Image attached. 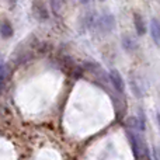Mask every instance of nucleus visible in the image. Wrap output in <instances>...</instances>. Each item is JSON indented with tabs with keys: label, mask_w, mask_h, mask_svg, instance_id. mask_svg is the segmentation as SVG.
<instances>
[{
	"label": "nucleus",
	"mask_w": 160,
	"mask_h": 160,
	"mask_svg": "<svg viewBox=\"0 0 160 160\" xmlns=\"http://www.w3.org/2000/svg\"><path fill=\"white\" fill-rule=\"evenodd\" d=\"M94 25L98 30H101L102 32H111L115 28V18H114L112 14H104V16L96 18Z\"/></svg>",
	"instance_id": "1"
},
{
	"label": "nucleus",
	"mask_w": 160,
	"mask_h": 160,
	"mask_svg": "<svg viewBox=\"0 0 160 160\" xmlns=\"http://www.w3.org/2000/svg\"><path fill=\"white\" fill-rule=\"evenodd\" d=\"M127 135H128V139H129L131 146H132L133 156H135L136 159H141V153H139V152H141V150L143 149V152H145V158H146V159H150V156L148 155V148H146V145H145L143 148L141 146V139L138 138V135H135V133H133L132 131H128Z\"/></svg>",
	"instance_id": "2"
},
{
	"label": "nucleus",
	"mask_w": 160,
	"mask_h": 160,
	"mask_svg": "<svg viewBox=\"0 0 160 160\" xmlns=\"http://www.w3.org/2000/svg\"><path fill=\"white\" fill-rule=\"evenodd\" d=\"M31 11H32V16L35 17L38 21H47V20L49 18V11H48L47 6L42 2H39V0H34L32 2Z\"/></svg>",
	"instance_id": "3"
},
{
	"label": "nucleus",
	"mask_w": 160,
	"mask_h": 160,
	"mask_svg": "<svg viewBox=\"0 0 160 160\" xmlns=\"http://www.w3.org/2000/svg\"><path fill=\"white\" fill-rule=\"evenodd\" d=\"M110 82L118 93L122 94L125 91V82H124V79H122L121 73H119L117 69L110 70Z\"/></svg>",
	"instance_id": "4"
},
{
	"label": "nucleus",
	"mask_w": 160,
	"mask_h": 160,
	"mask_svg": "<svg viewBox=\"0 0 160 160\" xmlns=\"http://www.w3.org/2000/svg\"><path fill=\"white\" fill-rule=\"evenodd\" d=\"M133 24H135L136 32H138L139 37H142V35L146 34V22H145V18L139 13L133 14Z\"/></svg>",
	"instance_id": "5"
},
{
	"label": "nucleus",
	"mask_w": 160,
	"mask_h": 160,
	"mask_svg": "<svg viewBox=\"0 0 160 160\" xmlns=\"http://www.w3.org/2000/svg\"><path fill=\"white\" fill-rule=\"evenodd\" d=\"M150 34L156 45H160V21L158 18H152L150 21Z\"/></svg>",
	"instance_id": "6"
},
{
	"label": "nucleus",
	"mask_w": 160,
	"mask_h": 160,
	"mask_svg": "<svg viewBox=\"0 0 160 160\" xmlns=\"http://www.w3.org/2000/svg\"><path fill=\"white\" fill-rule=\"evenodd\" d=\"M14 34V30L13 27H11L10 21L8 20H3V21H0V35L3 37V38H11Z\"/></svg>",
	"instance_id": "7"
},
{
	"label": "nucleus",
	"mask_w": 160,
	"mask_h": 160,
	"mask_svg": "<svg viewBox=\"0 0 160 160\" xmlns=\"http://www.w3.org/2000/svg\"><path fill=\"white\" fill-rule=\"evenodd\" d=\"M122 48L125 49V52H133L136 49V42L133 41L132 37L125 35L122 38Z\"/></svg>",
	"instance_id": "8"
},
{
	"label": "nucleus",
	"mask_w": 160,
	"mask_h": 160,
	"mask_svg": "<svg viewBox=\"0 0 160 160\" xmlns=\"http://www.w3.org/2000/svg\"><path fill=\"white\" fill-rule=\"evenodd\" d=\"M66 3V0H51V8H52L53 14L59 16L63 10V6Z\"/></svg>",
	"instance_id": "9"
},
{
	"label": "nucleus",
	"mask_w": 160,
	"mask_h": 160,
	"mask_svg": "<svg viewBox=\"0 0 160 160\" xmlns=\"http://www.w3.org/2000/svg\"><path fill=\"white\" fill-rule=\"evenodd\" d=\"M6 80H7V66L0 63V94L6 86Z\"/></svg>",
	"instance_id": "10"
},
{
	"label": "nucleus",
	"mask_w": 160,
	"mask_h": 160,
	"mask_svg": "<svg viewBox=\"0 0 160 160\" xmlns=\"http://www.w3.org/2000/svg\"><path fill=\"white\" fill-rule=\"evenodd\" d=\"M128 127L132 129H139V119L138 117H129L128 118Z\"/></svg>",
	"instance_id": "11"
},
{
	"label": "nucleus",
	"mask_w": 160,
	"mask_h": 160,
	"mask_svg": "<svg viewBox=\"0 0 160 160\" xmlns=\"http://www.w3.org/2000/svg\"><path fill=\"white\" fill-rule=\"evenodd\" d=\"M80 3H82V4H88L90 0H80Z\"/></svg>",
	"instance_id": "12"
},
{
	"label": "nucleus",
	"mask_w": 160,
	"mask_h": 160,
	"mask_svg": "<svg viewBox=\"0 0 160 160\" xmlns=\"http://www.w3.org/2000/svg\"><path fill=\"white\" fill-rule=\"evenodd\" d=\"M156 117H158V124H159V128H160V112H159Z\"/></svg>",
	"instance_id": "13"
},
{
	"label": "nucleus",
	"mask_w": 160,
	"mask_h": 160,
	"mask_svg": "<svg viewBox=\"0 0 160 160\" xmlns=\"http://www.w3.org/2000/svg\"><path fill=\"white\" fill-rule=\"evenodd\" d=\"M0 63H2V56H0Z\"/></svg>",
	"instance_id": "14"
},
{
	"label": "nucleus",
	"mask_w": 160,
	"mask_h": 160,
	"mask_svg": "<svg viewBox=\"0 0 160 160\" xmlns=\"http://www.w3.org/2000/svg\"><path fill=\"white\" fill-rule=\"evenodd\" d=\"M100 2H104V0H100Z\"/></svg>",
	"instance_id": "15"
}]
</instances>
